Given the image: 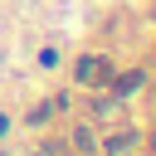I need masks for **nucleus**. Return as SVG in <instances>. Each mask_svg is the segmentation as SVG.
I'll list each match as a JSON object with an SVG mask.
<instances>
[{
    "label": "nucleus",
    "mask_w": 156,
    "mask_h": 156,
    "mask_svg": "<svg viewBox=\"0 0 156 156\" xmlns=\"http://www.w3.org/2000/svg\"><path fill=\"white\" fill-rule=\"evenodd\" d=\"M78 78H83V83H98V78H102V58H83V63H78Z\"/></svg>",
    "instance_id": "obj_1"
},
{
    "label": "nucleus",
    "mask_w": 156,
    "mask_h": 156,
    "mask_svg": "<svg viewBox=\"0 0 156 156\" xmlns=\"http://www.w3.org/2000/svg\"><path fill=\"white\" fill-rule=\"evenodd\" d=\"M151 146H156V136H151Z\"/></svg>",
    "instance_id": "obj_2"
}]
</instances>
